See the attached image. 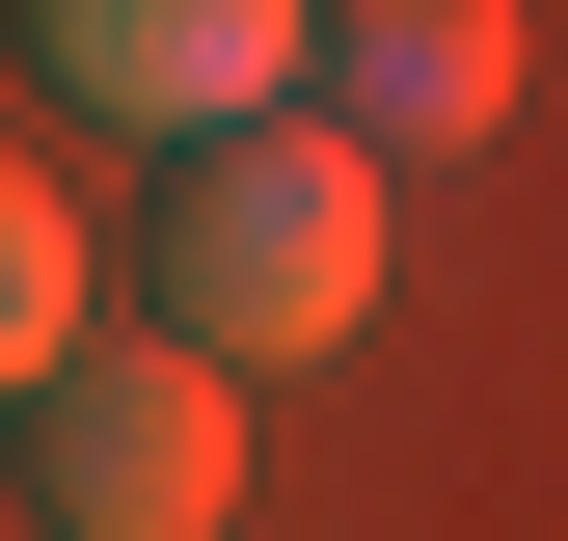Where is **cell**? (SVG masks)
I'll return each mask as SVG.
<instances>
[{"label":"cell","mask_w":568,"mask_h":541,"mask_svg":"<svg viewBox=\"0 0 568 541\" xmlns=\"http://www.w3.org/2000/svg\"><path fill=\"white\" fill-rule=\"evenodd\" d=\"M379 298V163L352 135H217V163H163V353H325V325Z\"/></svg>","instance_id":"1"},{"label":"cell","mask_w":568,"mask_h":541,"mask_svg":"<svg viewBox=\"0 0 568 541\" xmlns=\"http://www.w3.org/2000/svg\"><path fill=\"white\" fill-rule=\"evenodd\" d=\"M28 514L54 541H217L244 514V379L163 353V325H82L28 379Z\"/></svg>","instance_id":"2"},{"label":"cell","mask_w":568,"mask_h":541,"mask_svg":"<svg viewBox=\"0 0 568 541\" xmlns=\"http://www.w3.org/2000/svg\"><path fill=\"white\" fill-rule=\"evenodd\" d=\"M28 54H54L82 109H135L163 163H217V135H271V82H298L325 28H271V0H54Z\"/></svg>","instance_id":"3"},{"label":"cell","mask_w":568,"mask_h":541,"mask_svg":"<svg viewBox=\"0 0 568 541\" xmlns=\"http://www.w3.org/2000/svg\"><path fill=\"white\" fill-rule=\"evenodd\" d=\"M325 82H352V163H379V135H406V163H460V135L515 109V0H352Z\"/></svg>","instance_id":"4"},{"label":"cell","mask_w":568,"mask_h":541,"mask_svg":"<svg viewBox=\"0 0 568 541\" xmlns=\"http://www.w3.org/2000/svg\"><path fill=\"white\" fill-rule=\"evenodd\" d=\"M54 353H82V217H54V163L0 135V406H28Z\"/></svg>","instance_id":"5"}]
</instances>
